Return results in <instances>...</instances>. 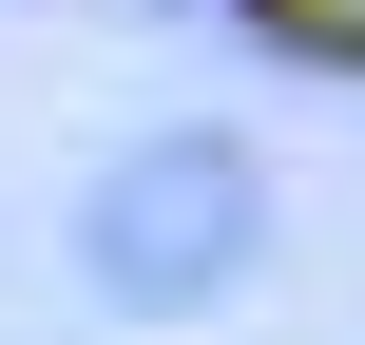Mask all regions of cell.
<instances>
[{
	"label": "cell",
	"instance_id": "obj_1",
	"mask_svg": "<svg viewBox=\"0 0 365 345\" xmlns=\"http://www.w3.org/2000/svg\"><path fill=\"white\" fill-rule=\"evenodd\" d=\"M250 154L231 134H154V154H115V192H96V288L115 307H192V288H231L250 269Z\"/></svg>",
	"mask_w": 365,
	"mask_h": 345
}]
</instances>
